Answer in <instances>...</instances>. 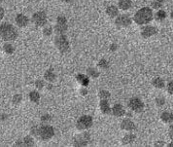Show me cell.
<instances>
[{
    "label": "cell",
    "instance_id": "cell-1",
    "mask_svg": "<svg viewBox=\"0 0 173 147\" xmlns=\"http://www.w3.org/2000/svg\"><path fill=\"white\" fill-rule=\"evenodd\" d=\"M153 19H154L153 11H152V9L149 7H143L140 10H138L133 17V21L137 23L138 25H148Z\"/></svg>",
    "mask_w": 173,
    "mask_h": 147
},
{
    "label": "cell",
    "instance_id": "cell-2",
    "mask_svg": "<svg viewBox=\"0 0 173 147\" xmlns=\"http://www.w3.org/2000/svg\"><path fill=\"white\" fill-rule=\"evenodd\" d=\"M0 36L4 41H14L19 36L18 30L14 25L9 22H3L0 25Z\"/></svg>",
    "mask_w": 173,
    "mask_h": 147
},
{
    "label": "cell",
    "instance_id": "cell-3",
    "mask_svg": "<svg viewBox=\"0 0 173 147\" xmlns=\"http://www.w3.org/2000/svg\"><path fill=\"white\" fill-rule=\"evenodd\" d=\"M55 135V130L52 126L40 125L38 126V135L37 138L42 140H49Z\"/></svg>",
    "mask_w": 173,
    "mask_h": 147
},
{
    "label": "cell",
    "instance_id": "cell-4",
    "mask_svg": "<svg viewBox=\"0 0 173 147\" xmlns=\"http://www.w3.org/2000/svg\"><path fill=\"white\" fill-rule=\"evenodd\" d=\"M55 45L58 50L61 53H66L70 49L69 41L64 34H58L55 38Z\"/></svg>",
    "mask_w": 173,
    "mask_h": 147
},
{
    "label": "cell",
    "instance_id": "cell-5",
    "mask_svg": "<svg viewBox=\"0 0 173 147\" xmlns=\"http://www.w3.org/2000/svg\"><path fill=\"white\" fill-rule=\"evenodd\" d=\"M31 21L36 26L43 28V26H45L46 25H47V22H48L47 15H46V13L43 11L36 12L32 15Z\"/></svg>",
    "mask_w": 173,
    "mask_h": 147
},
{
    "label": "cell",
    "instance_id": "cell-6",
    "mask_svg": "<svg viewBox=\"0 0 173 147\" xmlns=\"http://www.w3.org/2000/svg\"><path fill=\"white\" fill-rule=\"evenodd\" d=\"M92 118L89 115H84L81 116L77 121V129L78 130H86L89 129L92 126Z\"/></svg>",
    "mask_w": 173,
    "mask_h": 147
},
{
    "label": "cell",
    "instance_id": "cell-7",
    "mask_svg": "<svg viewBox=\"0 0 173 147\" xmlns=\"http://www.w3.org/2000/svg\"><path fill=\"white\" fill-rule=\"evenodd\" d=\"M128 107L132 111L136 113H140L144 110V103L138 98H132L128 101Z\"/></svg>",
    "mask_w": 173,
    "mask_h": 147
},
{
    "label": "cell",
    "instance_id": "cell-8",
    "mask_svg": "<svg viewBox=\"0 0 173 147\" xmlns=\"http://www.w3.org/2000/svg\"><path fill=\"white\" fill-rule=\"evenodd\" d=\"M132 20L129 16L128 15H120L117 16V18L115 20V25L120 28H128L131 25Z\"/></svg>",
    "mask_w": 173,
    "mask_h": 147
},
{
    "label": "cell",
    "instance_id": "cell-9",
    "mask_svg": "<svg viewBox=\"0 0 173 147\" xmlns=\"http://www.w3.org/2000/svg\"><path fill=\"white\" fill-rule=\"evenodd\" d=\"M89 140H91V135H89V133H83L74 140V145L75 146H85L88 144V142Z\"/></svg>",
    "mask_w": 173,
    "mask_h": 147
},
{
    "label": "cell",
    "instance_id": "cell-10",
    "mask_svg": "<svg viewBox=\"0 0 173 147\" xmlns=\"http://www.w3.org/2000/svg\"><path fill=\"white\" fill-rule=\"evenodd\" d=\"M158 33V29L157 28H155V26H152V25H147L145 26L144 28L142 29V32H141V35L143 38H149L151 37V36L157 34Z\"/></svg>",
    "mask_w": 173,
    "mask_h": 147
},
{
    "label": "cell",
    "instance_id": "cell-11",
    "mask_svg": "<svg viewBox=\"0 0 173 147\" xmlns=\"http://www.w3.org/2000/svg\"><path fill=\"white\" fill-rule=\"evenodd\" d=\"M15 21H16L17 25L19 26V28H25V26L28 25L29 19L24 14H18L16 16Z\"/></svg>",
    "mask_w": 173,
    "mask_h": 147
},
{
    "label": "cell",
    "instance_id": "cell-12",
    "mask_svg": "<svg viewBox=\"0 0 173 147\" xmlns=\"http://www.w3.org/2000/svg\"><path fill=\"white\" fill-rule=\"evenodd\" d=\"M121 128L122 130H125V131H132V130H135V124L130 119H125L122 122Z\"/></svg>",
    "mask_w": 173,
    "mask_h": 147
},
{
    "label": "cell",
    "instance_id": "cell-13",
    "mask_svg": "<svg viewBox=\"0 0 173 147\" xmlns=\"http://www.w3.org/2000/svg\"><path fill=\"white\" fill-rule=\"evenodd\" d=\"M111 112H112L113 115L117 116V117H122V116H124L125 114V109L121 104H115L114 106H113Z\"/></svg>",
    "mask_w": 173,
    "mask_h": 147
},
{
    "label": "cell",
    "instance_id": "cell-14",
    "mask_svg": "<svg viewBox=\"0 0 173 147\" xmlns=\"http://www.w3.org/2000/svg\"><path fill=\"white\" fill-rule=\"evenodd\" d=\"M99 107L101 109V112L104 113V114H109L111 112V108L106 99H101L100 102H99Z\"/></svg>",
    "mask_w": 173,
    "mask_h": 147
},
{
    "label": "cell",
    "instance_id": "cell-15",
    "mask_svg": "<svg viewBox=\"0 0 173 147\" xmlns=\"http://www.w3.org/2000/svg\"><path fill=\"white\" fill-rule=\"evenodd\" d=\"M106 14L110 17V18H116V17L119 15V10L116 6L111 5L106 9Z\"/></svg>",
    "mask_w": 173,
    "mask_h": 147
},
{
    "label": "cell",
    "instance_id": "cell-16",
    "mask_svg": "<svg viewBox=\"0 0 173 147\" xmlns=\"http://www.w3.org/2000/svg\"><path fill=\"white\" fill-rule=\"evenodd\" d=\"M161 120L164 123H166V124L172 123L173 122V114L170 112H164L161 115Z\"/></svg>",
    "mask_w": 173,
    "mask_h": 147
},
{
    "label": "cell",
    "instance_id": "cell-17",
    "mask_svg": "<svg viewBox=\"0 0 173 147\" xmlns=\"http://www.w3.org/2000/svg\"><path fill=\"white\" fill-rule=\"evenodd\" d=\"M132 2L131 0H120L119 1V8L122 10H128L131 7Z\"/></svg>",
    "mask_w": 173,
    "mask_h": 147
},
{
    "label": "cell",
    "instance_id": "cell-18",
    "mask_svg": "<svg viewBox=\"0 0 173 147\" xmlns=\"http://www.w3.org/2000/svg\"><path fill=\"white\" fill-rule=\"evenodd\" d=\"M152 85L155 87V88L157 89H164V81L162 80L161 78L159 77H157V78H154L152 81Z\"/></svg>",
    "mask_w": 173,
    "mask_h": 147
},
{
    "label": "cell",
    "instance_id": "cell-19",
    "mask_svg": "<svg viewBox=\"0 0 173 147\" xmlns=\"http://www.w3.org/2000/svg\"><path fill=\"white\" fill-rule=\"evenodd\" d=\"M67 30V25H61V23H56L55 25V32L56 34H64Z\"/></svg>",
    "mask_w": 173,
    "mask_h": 147
},
{
    "label": "cell",
    "instance_id": "cell-20",
    "mask_svg": "<svg viewBox=\"0 0 173 147\" xmlns=\"http://www.w3.org/2000/svg\"><path fill=\"white\" fill-rule=\"evenodd\" d=\"M44 78L45 80H47L48 82H55L56 81V74L54 73V71H53L52 69H49L47 70V71L45 72V74H44Z\"/></svg>",
    "mask_w": 173,
    "mask_h": 147
},
{
    "label": "cell",
    "instance_id": "cell-21",
    "mask_svg": "<svg viewBox=\"0 0 173 147\" xmlns=\"http://www.w3.org/2000/svg\"><path fill=\"white\" fill-rule=\"evenodd\" d=\"M76 79H77V81L80 83V84L84 87H88L89 83V78L84 74H78L77 76H76Z\"/></svg>",
    "mask_w": 173,
    "mask_h": 147
},
{
    "label": "cell",
    "instance_id": "cell-22",
    "mask_svg": "<svg viewBox=\"0 0 173 147\" xmlns=\"http://www.w3.org/2000/svg\"><path fill=\"white\" fill-rule=\"evenodd\" d=\"M3 51H4L6 54H8V55H12V54H14V52H15V47L13 46L11 43H5L4 45H3Z\"/></svg>",
    "mask_w": 173,
    "mask_h": 147
},
{
    "label": "cell",
    "instance_id": "cell-23",
    "mask_svg": "<svg viewBox=\"0 0 173 147\" xmlns=\"http://www.w3.org/2000/svg\"><path fill=\"white\" fill-rule=\"evenodd\" d=\"M29 99H30V101L34 102V103H38L39 101H40V95L37 91H32L29 93Z\"/></svg>",
    "mask_w": 173,
    "mask_h": 147
},
{
    "label": "cell",
    "instance_id": "cell-24",
    "mask_svg": "<svg viewBox=\"0 0 173 147\" xmlns=\"http://www.w3.org/2000/svg\"><path fill=\"white\" fill-rule=\"evenodd\" d=\"M135 140V135L132 133H128V135H125V138H123V144H131Z\"/></svg>",
    "mask_w": 173,
    "mask_h": 147
},
{
    "label": "cell",
    "instance_id": "cell-25",
    "mask_svg": "<svg viewBox=\"0 0 173 147\" xmlns=\"http://www.w3.org/2000/svg\"><path fill=\"white\" fill-rule=\"evenodd\" d=\"M165 18H166V13H165V11H164V10H159L155 15L156 21H158V22L164 21Z\"/></svg>",
    "mask_w": 173,
    "mask_h": 147
},
{
    "label": "cell",
    "instance_id": "cell-26",
    "mask_svg": "<svg viewBox=\"0 0 173 147\" xmlns=\"http://www.w3.org/2000/svg\"><path fill=\"white\" fill-rule=\"evenodd\" d=\"M164 3V0H152L151 5H152L153 9L158 10V9H161Z\"/></svg>",
    "mask_w": 173,
    "mask_h": 147
},
{
    "label": "cell",
    "instance_id": "cell-27",
    "mask_svg": "<svg viewBox=\"0 0 173 147\" xmlns=\"http://www.w3.org/2000/svg\"><path fill=\"white\" fill-rule=\"evenodd\" d=\"M24 140V146H27V147H31V146H34L35 143H34V139H33L30 135H27L25 136V138L22 139Z\"/></svg>",
    "mask_w": 173,
    "mask_h": 147
},
{
    "label": "cell",
    "instance_id": "cell-28",
    "mask_svg": "<svg viewBox=\"0 0 173 147\" xmlns=\"http://www.w3.org/2000/svg\"><path fill=\"white\" fill-rule=\"evenodd\" d=\"M22 96L21 93H17V95H15L12 98V102L14 103L15 105L19 104V103L22 102Z\"/></svg>",
    "mask_w": 173,
    "mask_h": 147
},
{
    "label": "cell",
    "instance_id": "cell-29",
    "mask_svg": "<svg viewBox=\"0 0 173 147\" xmlns=\"http://www.w3.org/2000/svg\"><path fill=\"white\" fill-rule=\"evenodd\" d=\"M86 72H88V74L91 76V77H94V78H97L99 76V72L97 71L96 69L92 68V67H89L86 70Z\"/></svg>",
    "mask_w": 173,
    "mask_h": 147
},
{
    "label": "cell",
    "instance_id": "cell-30",
    "mask_svg": "<svg viewBox=\"0 0 173 147\" xmlns=\"http://www.w3.org/2000/svg\"><path fill=\"white\" fill-rule=\"evenodd\" d=\"M99 98L102 99H107L108 98H110V93L108 91H105V90H102V91L99 92Z\"/></svg>",
    "mask_w": 173,
    "mask_h": 147
},
{
    "label": "cell",
    "instance_id": "cell-31",
    "mask_svg": "<svg viewBox=\"0 0 173 147\" xmlns=\"http://www.w3.org/2000/svg\"><path fill=\"white\" fill-rule=\"evenodd\" d=\"M53 33V28L51 26H44V28H43V34L45 36H51Z\"/></svg>",
    "mask_w": 173,
    "mask_h": 147
},
{
    "label": "cell",
    "instance_id": "cell-32",
    "mask_svg": "<svg viewBox=\"0 0 173 147\" xmlns=\"http://www.w3.org/2000/svg\"><path fill=\"white\" fill-rule=\"evenodd\" d=\"M56 23H61V25H67V20L64 16H58L56 18Z\"/></svg>",
    "mask_w": 173,
    "mask_h": 147
},
{
    "label": "cell",
    "instance_id": "cell-33",
    "mask_svg": "<svg viewBox=\"0 0 173 147\" xmlns=\"http://www.w3.org/2000/svg\"><path fill=\"white\" fill-rule=\"evenodd\" d=\"M44 86H45V82L43 81V80H36L35 81V87L37 88L38 90H42L43 88H44Z\"/></svg>",
    "mask_w": 173,
    "mask_h": 147
},
{
    "label": "cell",
    "instance_id": "cell-34",
    "mask_svg": "<svg viewBox=\"0 0 173 147\" xmlns=\"http://www.w3.org/2000/svg\"><path fill=\"white\" fill-rule=\"evenodd\" d=\"M164 103H165V99H164V98H162V96H159V98H156V104H157L158 106L164 105Z\"/></svg>",
    "mask_w": 173,
    "mask_h": 147
},
{
    "label": "cell",
    "instance_id": "cell-35",
    "mask_svg": "<svg viewBox=\"0 0 173 147\" xmlns=\"http://www.w3.org/2000/svg\"><path fill=\"white\" fill-rule=\"evenodd\" d=\"M98 65L100 66L101 68H104V69L109 67V64H108V62H107L106 59H101V61L98 62Z\"/></svg>",
    "mask_w": 173,
    "mask_h": 147
},
{
    "label": "cell",
    "instance_id": "cell-36",
    "mask_svg": "<svg viewBox=\"0 0 173 147\" xmlns=\"http://www.w3.org/2000/svg\"><path fill=\"white\" fill-rule=\"evenodd\" d=\"M52 120V117L51 115H49V114H44V115H42L41 116V121L43 123H47V122H50Z\"/></svg>",
    "mask_w": 173,
    "mask_h": 147
},
{
    "label": "cell",
    "instance_id": "cell-37",
    "mask_svg": "<svg viewBox=\"0 0 173 147\" xmlns=\"http://www.w3.org/2000/svg\"><path fill=\"white\" fill-rule=\"evenodd\" d=\"M166 90H167V93L169 95H173V81H169L167 87H166Z\"/></svg>",
    "mask_w": 173,
    "mask_h": 147
},
{
    "label": "cell",
    "instance_id": "cell-38",
    "mask_svg": "<svg viewBox=\"0 0 173 147\" xmlns=\"http://www.w3.org/2000/svg\"><path fill=\"white\" fill-rule=\"evenodd\" d=\"M7 119H8V115L7 114H4V113L0 114V121H6Z\"/></svg>",
    "mask_w": 173,
    "mask_h": 147
},
{
    "label": "cell",
    "instance_id": "cell-39",
    "mask_svg": "<svg viewBox=\"0 0 173 147\" xmlns=\"http://www.w3.org/2000/svg\"><path fill=\"white\" fill-rule=\"evenodd\" d=\"M4 15H5L4 9H3L2 7H0V20H2L3 18H4Z\"/></svg>",
    "mask_w": 173,
    "mask_h": 147
},
{
    "label": "cell",
    "instance_id": "cell-40",
    "mask_svg": "<svg viewBox=\"0 0 173 147\" xmlns=\"http://www.w3.org/2000/svg\"><path fill=\"white\" fill-rule=\"evenodd\" d=\"M155 146H164V141H161V140L157 141L155 143Z\"/></svg>",
    "mask_w": 173,
    "mask_h": 147
},
{
    "label": "cell",
    "instance_id": "cell-41",
    "mask_svg": "<svg viewBox=\"0 0 173 147\" xmlns=\"http://www.w3.org/2000/svg\"><path fill=\"white\" fill-rule=\"evenodd\" d=\"M16 146H24V140H18L16 142Z\"/></svg>",
    "mask_w": 173,
    "mask_h": 147
},
{
    "label": "cell",
    "instance_id": "cell-42",
    "mask_svg": "<svg viewBox=\"0 0 173 147\" xmlns=\"http://www.w3.org/2000/svg\"><path fill=\"white\" fill-rule=\"evenodd\" d=\"M117 48H118L117 44H112V45L110 46V49L112 50V51H116V50H117Z\"/></svg>",
    "mask_w": 173,
    "mask_h": 147
},
{
    "label": "cell",
    "instance_id": "cell-43",
    "mask_svg": "<svg viewBox=\"0 0 173 147\" xmlns=\"http://www.w3.org/2000/svg\"><path fill=\"white\" fill-rule=\"evenodd\" d=\"M169 138L173 139V131H172V130H170V131H169Z\"/></svg>",
    "mask_w": 173,
    "mask_h": 147
},
{
    "label": "cell",
    "instance_id": "cell-44",
    "mask_svg": "<svg viewBox=\"0 0 173 147\" xmlns=\"http://www.w3.org/2000/svg\"><path fill=\"white\" fill-rule=\"evenodd\" d=\"M86 93H88V92H86V90H82V91H81V93H82V95L83 96H85V95H86Z\"/></svg>",
    "mask_w": 173,
    "mask_h": 147
},
{
    "label": "cell",
    "instance_id": "cell-45",
    "mask_svg": "<svg viewBox=\"0 0 173 147\" xmlns=\"http://www.w3.org/2000/svg\"><path fill=\"white\" fill-rule=\"evenodd\" d=\"M59 1H61V2H64V3H69V2H71L72 0H59Z\"/></svg>",
    "mask_w": 173,
    "mask_h": 147
},
{
    "label": "cell",
    "instance_id": "cell-46",
    "mask_svg": "<svg viewBox=\"0 0 173 147\" xmlns=\"http://www.w3.org/2000/svg\"><path fill=\"white\" fill-rule=\"evenodd\" d=\"M52 88H53V86H52L51 84H49V85H48V89H49V90H51Z\"/></svg>",
    "mask_w": 173,
    "mask_h": 147
},
{
    "label": "cell",
    "instance_id": "cell-47",
    "mask_svg": "<svg viewBox=\"0 0 173 147\" xmlns=\"http://www.w3.org/2000/svg\"><path fill=\"white\" fill-rule=\"evenodd\" d=\"M168 146H169V147H173V141H172L171 143H169V144H168Z\"/></svg>",
    "mask_w": 173,
    "mask_h": 147
},
{
    "label": "cell",
    "instance_id": "cell-48",
    "mask_svg": "<svg viewBox=\"0 0 173 147\" xmlns=\"http://www.w3.org/2000/svg\"><path fill=\"white\" fill-rule=\"evenodd\" d=\"M170 18L173 20V12H171V14H170Z\"/></svg>",
    "mask_w": 173,
    "mask_h": 147
},
{
    "label": "cell",
    "instance_id": "cell-49",
    "mask_svg": "<svg viewBox=\"0 0 173 147\" xmlns=\"http://www.w3.org/2000/svg\"><path fill=\"white\" fill-rule=\"evenodd\" d=\"M170 130H172V131H173V125L170 126Z\"/></svg>",
    "mask_w": 173,
    "mask_h": 147
},
{
    "label": "cell",
    "instance_id": "cell-50",
    "mask_svg": "<svg viewBox=\"0 0 173 147\" xmlns=\"http://www.w3.org/2000/svg\"><path fill=\"white\" fill-rule=\"evenodd\" d=\"M1 1H2V0H0V2H1Z\"/></svg>",
    "mask_w": 173,
    "mask_h": 147
}]
</instances>
